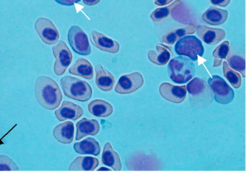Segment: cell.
I'll return each mask as SVG.
<instances>
[{"mask_svg": "<svg viewBox=\"0 0 250 178\" xmlns=\"http://www.w3.org/2000/svg\"><path fill=\"white\" fill-rule=\"evenodd\" d=\"M36 99L43 108L53 110L60 105L62 95L57 83L47 76H39L35 83Z\"/></svg>", "mask_w": 250, "mask_h": 178, "instance_id": "1", "label": "cell"}, {"mask_svg": "<svg viewBox=\"0 0 250 178\" xmlns=\"http://www.w3.org/2000/svg\"><path fill=\"white\" fill-rule=\"evenodd\" d=\"M170 79L177 84H184L191 79L195 74V67L190 59L179 56L171 59L167 66Z\"/></svg>", "mask_w": 250, "mask_h": 178, "instance_id": "2", "label": "cell"}, {"mask_svg": "<svg viewBox=\"0 0 250 178\" xmlns=\"http://www.w3.org/2000/svg\"><path fill=\"white\" fill-rule=\"evenodd\" d=\"M61 84L64 95L69 98L86 102L92 96V88L85 81L73 76H65L61 78Z\"/></svg>", "mask_w": 250, "mask_h": 178, "instance_id": "3", "label": "cell"}, {"mask_svg": "<svg viewBox=\"0 0 250 178\" xmlns=\"http://www.w3.org/2000/svg\"><path fill=\"white\" fill-rule=\"evenodd\" d=\"M186 89L189 94L190 102L193 106L205 108L213 101L212 91L202 78L197 77L194 78L188 83Z\"/></svg>", "mask_w": 250, "mask_h": 178, "instance_id": "4", "label": "cell"}, {"mask_svg": "<svg viewBox=\"0 0 250 178\" xmlns=\"http://www.w3.org/2000/svg\"><path fill=\"white\" fill-rule=\"evenodd\" d=\"M174 49L179 55H184L196 61L198 56H202L204 52V46L201 41L195 36H186L176 43Z\"/></svg>", "mask_w": 250, "mask_h": 178, "instance_id": "5", "label": "cell"}, {"mask_svg": "<svg viewBox=\"0 0 250 178\" xmlns=\"http://www.w3.org/2000/svg\"><path fill=\"white\" fill-rule=\"evenodd\" d=\"M208 83L214 94V99L217 103L227 104L233 99V90L226 81L219 75H212L208 78Z\"/></svg>", "mask_w": 250, "mask_h": 178, "instance_id": "6", "label": "cell"}, {"mask_svg": "<svg viewBox=\"0 0 250 178\" xmlns=\"http://www.w3.org/2000/svg\"><path fill=\"white\" fill-rule=\"evenodd\" d=\"M67 39L69 44L76 53L88 55L91 51L88 37L85 33L78 25H73L69 28Z\"/></svg>", "mask_w": 250, "mask_h": 178, "instance_id": "7", "label": "cell"}, {"mask_svg": "<svg viewBox=\"0 0 250 178\" xmlns=\"http://www.w3.org/2000/svg\"><path fill=\"white\" fill-rule=\"evenodd\" d=\"M52 49L56 59L54 65V71L57 75H62L71 64L72 54L66 43L62 40L59 41L54 45Z\"/></svg>", "mask_w": 250, "mask_h": 178, "instance_id": "8", "label": "cell"}, {"mask_svg": "<svg viewBox=\"0 0 250 178\" xmlns=\"http://www.w3.org/2000/svg\"><path fill=\"white\" fill-rule=\"evenodd\" d=\"M34 27L41 40L48 45L56 44L60 34L53 22L49 19L41 17L35 22Z\"/></svg>", "mask_w": 250, "mask_h": 178, "instance_id": "9", "label": "cell"}, {"mask_svg": "<svg viewBox=\"0 0 250 178\" xmlns=\"http://www.w3.org/2000/svg\"><path fill=\"white\" fill-rule=\"evenodd\" d=\"M144 82V80L142 74L135 71L122 75L119 78L114 89L116 92L119 94H129L141 88Z\"/></svg>", "mask_w": 250, "mask_h": 178, "instance_id": "10", "label": "cell"}, {"mask_svg": "<svg viewBox=\"0 0 250 178\" xmlns=\"http://www.w3.org/2000/svg\"><path fill=\"white\" fill-rule=\"evenodd\" d=\"M160 95L166 100L175 103H180L186 98V86H175L169 83H162L159 87Z\"/></svg>", "mask_w": 250, "mask_h": 178, "instance_id": "11", "label": "cell"}, {"mask_svg": "<svg viewBox=\"0 0 250 178\" xmlns=\"http://www.w3.org/2000/svg\"><path fill=\"white\" fill-rule=\"evenodd\" d=\"M55 115L59 121L67 119L75 121L84 113V110L79 105L71 101L64 100L61 107L55 111Z\"/></svg>", "mask_w": 250, "mask_h": 178, "instance_id": "12", "label": "cell"}, {"mask_svg": "<svg viewBox=\"0 0 250 178\" xmlns=\"http://www.w3.org/2000/svg\"><path fill=\"white\" fill-rule=\"evenodd\" d=\"M89 39L94 46L102 51L111 53H116L119 51L118 42L96 30L91 31Z\"/></svg>", "mask_w": 250, "mask_h": 178, "instance_id": "13", "label": "cell"}, {"mask_svg": "<svg viewBox=\"0 0 250 178\" xmlns=\"http://www.w3.org/2000/svg\"><path fill=\"white\" fill-rule=\"evenodd\" d=\"M196 31L198 37L209 45L222 41L226 35V31L222 28L210 27L205 25H199Z\"/></svg>", "mask_w": 250, "mask_h": 178, "instance_id": "14", "label": "cell"}, {"mask_svg": "<svg viewBox=\"0 0 250 178\" xmlns=\"http://www.w3.org/2000/svg\"><path fill=\"white\" fill-rule=\"evenodd\" d=\"M76 128L75 139L78 141L87 135H95L99 133L100 126L97 120L84 117L77 123Z\"/></svg>", "mask_w": 250, "mask_h": 178, "instance_id": "15", "label": "cell"}, {"mask_svg": "<svg viewBox=\"0 0 250 178\" xmlns=\"http://www.w3.org/2000/svg\"><path fill=\"white\" fill-rule=\"evenodd\" d=\"M95 83L98 88L104 91H111L115 81L113 75L100 64L95 66Z\"/></svg>", "mask_w": 250, "mask_h": 178, "instance_id": "16", "label": "cell"}, {"mask_svg": "<svg viewBox=\"0 0 250 178\" xmlns=\"http://www.w3.org/2000/svg\"><path fill=\"white\" fill-rule=\"evenodd\" d=\"M54 138L59 142L63 144H70L74 136V123L65 121L57 125L53 130Z\"/></svg>", "mask_w": 250, "mask_h": 178, "instance_id": "17", "label": "cell"}, {"mask_svg": "<svg viewBox=\"0 0 250 178\" xmlns=\"http://www.w3.org/2000/svg\"><path fill=\"white\" fill-rule=\"evenodd\" d=\"M156 50H149L147 52L149 60L154 64L163 66L167 63L172 56L171 47L163 44H158Z\"/></svg>", "mask_w": 250, "mask_h": 178, "instance_id": "18", "label": "cell"}, {"mask_svg": "<svg viewBox=\"0 0 250 178\" xmlns=\"http://www.w3.org/2000/svg\"><path fill=\"white\" fill-rule=\"evenodd\" d=\"M228 11L216 7H209L202 15V19L206 23L218 25L224 23L227 20Z\"/></svg>", "mask_w": 250, "mask_h": 178, "instance_id": "19", "label": "cell"}, {"mask_svg": "<svg viewBox=\"0 0 250 178\" xmlns=\"http://www.w3.org/2000/svg\"><path fill=\"white\" fill-rule=\"evenodd\" d=\"M73 148L78 154H90L98 156L101 152V147L99 142L93 137H88L83 140L74 144Z\"/></svg>", "mask_w": 250, "mask_h": 178, "instance_id": "20", "label": "cell"}, {"mask_svg": "<svg viewBox=\"0 0 250 178\" xmlns=\"http://www.w3.org/2000/svg\"><path fill=\"white\" fill-rule=\"evenodd\" d=\"M103 163L114 171H121L122 163L119 155L113 149L110 142H106L104 147L102 156Z\"/></svg>", "mask_w": 250, "mask_h": 178, "instance_id": "21", "label": "cell"}, {"mask_svg": "<svg viewBox=\"0 0 250 178\" xmlns=\"http://www.w3.org/2000/svg\"><path fill=\"white\" fill-rule=\"evenodd\" d=\"M69 72L73 75L81 76L88 80L93 77V67L90 63L86 59L80 57L69 68Z\"/></svg>", "mask_w": 250, "mask_h": 178, "instance_id": "22", "label": "cell"}, {"mask_svg": "<svg viewBox=\"0 0 250 178\" xmlns=\"http://www.w3.org/2000/svg\"><path fill=\"white\" fill-rule=\"evenodd\" d=\"M98 158L90 156H78L70 164L69 171H93L99 165Z\"/></svg>", "mask_w": 250, "mask_h": 178, "instance_id": "23", "label": "cell"}, {"mask_svg": "<svg viewBox=\"0 0 250 178\" xmlns=\"http://www.w3.org/2000/svg\"><path fill=\"white\" fill-rule=\"evenodd\" d=\"M87 109L90 113L98 117L109 116L113 111V107L109 103L99 99L90 102Z\"/></svg>", "mask_w": 250, "mask_h": 178, "instance_id": "24", "label": "cell"}, {"mask_svg": "<svg viewBox=\"0 0 250 178\" xmlns=\"http://www.w3.org/2000/svg\"><path fill=\"white\" fill-rule=\"evenodd\" d=\"M197 30V26L194 24L174 29L165 34L162 39L163 42L167 44H172L183 36L194 34Z\"/></svg>", "mask_w": 250, "mask_h": 178, "instance_id": "25", "label": "cell"}, {"mask_svg": "<svg viewBox=\"0 0 250 178\" xmlns=\"http://www.w3.org/2000/svg\"><path fill=\"white\" fill-rule=\"evenodd\" d=\"M181 0H176L170 4L164 7L158 8L150 14V18L154 22L160 21L167 18L177 6L182 4Z\"/></svg>", "mask_w": 250, "mask_h": 178, "instance_id": "26", "label": "cell"}, {"mask_svg": "<svg viewBox=\"0 0 250 178\" xmlns=\"http://www.w3.org/2000/svg\"><path fill=\"white\" fill-rule=\"evenodd\" d=\"M227 60L228 65L230 67L239 72L243 77H245V60L244 57L233 53L230 48L227 56Z\"/></svg>", "mask_w": 250, "mask_h": 178, "instance_id": "27", "label": "cell"}, {"mask_svg": "<svg viewBox=\"0 0 250 178\" xmlns=\"http://www.w3.org/2000/svg\"><path fill=\"white\" fill-rule=\"evenodd\" d=\"M229 49V42L228 41L223 42L215 48L212 53L214 57L213 67L221 66L223 60L226 59Z\"/></svg>", "mask_w": 250, "mask_h": 178, "instance_id": "28", "label": "cell"}, {"mask_svg": "<svg viewBox=\"0 0 250 178\" xmlns=\"http://www.w3.org/2000/svg\"><path fill=\"white\" fill-rule=\"evenodd\" d=\"M223 70L224 76L235 89L239 88L241 85V77L237 72L229 66L226 61L223 62Z\"/></svg>", "mask_w": 250, "mask_h": 178, "instance_id": "29", "label": "cell"}, {"mask_svg": "<svg viewBox=\"0 0 250 178\" xmlns=\"http://www.w3.org/2000/svg\"><path fill=\"white\" fill-rule=\"evenodd\" d=\"M19 167L14 161L6 155H0V171H18Z\"/></svg>", "mask_w": 250, "mask_h": 178, "instance_id": "30", "label": "cell"}, {"mask_svg": "<svg viewBox=\"0 0 250 178\" xmlns=\"http://www.w3.org/2000/svg\"><path fill=\"white\" fill-rule=\"evenodd\" d=\"M211 4L221 7L227 6L230 2L231 0H209Z\"/></svg>", "mask_w": 250, "mask_h": 178, "instance_id": "31", "label": "cell"}, {"mask_svg": "<svg viewBox=\"0 0 250 178\" xmlns=\"http://www.w3.org/2000/svg\"><path fill=\"white\" fill-rule=\"evenodd\" d=\"M57 3L66 6H71L79 2L81 0H55Z\"/></svg>", "mask_w": 250, "mask_h": 178, "instance_id": "32", "label": "cell"}, {"mask_svg": "<svg viewBox=\"0 0 250 178\" xmlns=\"http://www.w3.org/2000/svg\"><path fill=\"white\" fill-rule=\"evenodd\" d=\"M174 0H155L154 3L158 6H164L169 4Z\"/></svg>", "mask_w": 250, "mask_h": 178, "instance_id": "33", "label": "cell"}, {"mask_svg": "<svg viewBox=\"0 0 250 178\" xmlns=\"http://www.w3.org/2000/svg\"><path fill=\"white\" fill-rule=\"evenodd\" d=\"M100 0H83V2L87 5H94L98 3Z\"/></svg>", "mask_w": 250, "mask_h": 178, "instance_id": "34", "label": "cell"}, {"mask_svg": "<svg viewBox=\"0 0 250 178\" xmlns=\"http://www.w3.org/2000/svg\"><path fill=\"white\" fill-rule=\"evenodd\" d=\"M99 170H100V171H104V170L111 171V170L108 168H106L104 167H102L100 168L99 169H97V171H99Z\"/></svg>", "mask_w": 250, "mask_h": 178, "instance_id": "35", "label": "cell"}]
</instances>
